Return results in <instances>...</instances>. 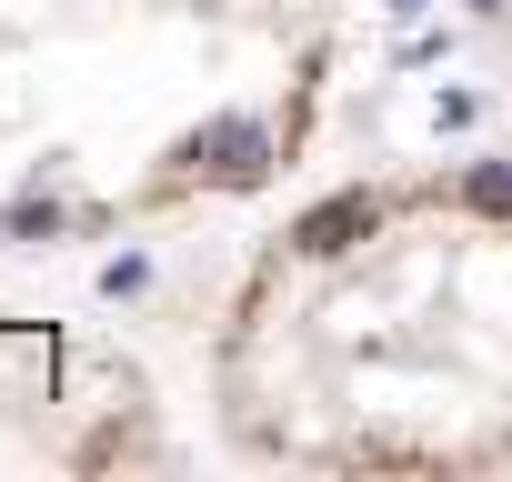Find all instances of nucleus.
<instances>
[{"instance_id":"1","label":"nucleus","mask_w":512,"mask_h":482,"mask_svg":"<svg viewBox=\"0 0 512 482\" xmlns=\"http://www.w3.org/2000/svg\"><path fill=\"white\" fill-rule=\"evenodd\" d=\"M171 161H181L191 181H231V191H251V181H262L282 151H272V131L251 121V111H221V121H201V131H191Z\"/></svg>"},{"instance_id":"2","label":"nucleus","mask_w":512,"mask_h":482,"mask_svg":"<svg viewBox=\"0 0 512 482\" xmlns=\"http://www.w3.org/2000/svg\"><path fill=\"white\" fill-rule=\"evenodd\" d=\"M372 221H382V201H372V191H332V201H312V211L292 221V252L332 262V252H352V241H372Z\"/></svg>"},{"instance_id":"3","label":"nucleus","mask_w":512,"mask_h":482,"mask_svg":"<svg viewBox=\"0 0 512 482\" xmlns=\"http://www.w3.org/2000/svg\"><path fill=\"white\" fill-rule=\"evenodd\" d=\"M462 201H472L482 221H512V161H472V171H462Z\"/></svg>"},{"instance_id":"4","label":"nucleus","mask_w":512,"mask_h":482,"mask_svg":"<svg viewBox=\"0 0 512 482\" xmlns=\"http://www.w3.org/2000/svg\"><path fill=\"white\" fill-rule=\"evenodd\" d=\"M11 231H21V241H51V231H61V201H11Z\"/></svg>"},{"instance_id":"5","label":"nucleus","mask_w":512,"mask_h":482,"mask_svg":"<svg viewBox=\"0 0 512 482\" xmlns=\"http://www.w3.org/2000/svg\"><path fill=\"white\" fill-rule=\"evenodd\" d=\"M141 282H151V262H141V252H121V262H111V272H101V292H111V302H131V292H141Z\"/></svg>"},{"instance_id":"6","label":"nucleus","mask_w":512,"mask_h":482,"mask_svg":"<svg viewBox=\"0 0 512 482\" xmlns=\"http://www.w3.org/2000/svg\"><path fill=\"white\" fill-rule=\"evenodd\" d=\"M392 11H402V21H412V11H432V0H392Z\"/></svg>"},{"instance_id":"7","label":"nucleus","mask_w":512,"mask_h":482,"mask_svg":"<svg viewBox=\"0 0 512 482\" xmlns=\"http://www.w3.org/2000/svg\"><path fill=\"white\" fill-rule=\"evenodd\" d=\"M472 11H482V21H492V11H512V0H472Z\"/></svg>"}]
</instances>
